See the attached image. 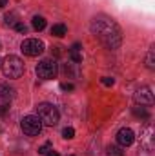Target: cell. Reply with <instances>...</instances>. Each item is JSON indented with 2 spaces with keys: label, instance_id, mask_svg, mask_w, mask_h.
<instances>
[{
  "label": "cell",
  "instance_id": "obj_1",
  "mask_svg": "<svg viewBox=\"0 0 155 156\" xmlns=\"http://www.w3.org/2000/svg\"><path fill=\"white\" fill-rule=\"evenodd\" d=\"M89 29H91V35L99 40L106 49H119L120 44H122V31L119 27L113 18L106 16V15H97L91 18V24H89Z\"/></svg>",
  "mask_w": 155,
  "mask_h": 156
},
{
  "label": "cell",
  "instance_id": "obj_2",
  "mask_svg": "<svg viewBox=\"0 0 155 156\" xmlns=\"http://www.w3.org/2000/svg\"><path fill=\"white\" fill-rule=\"evenodd\" d=\"M0 66H2V73L7 78H20L24 75V62L17 55H7Z\"/></svg>",
  "mask_w": 155,
  "mask_h": 156
},
{
  "label": "cell",
  "instance_id": "obj_3",
  "mask_svg": "<svg viewBox=\"0 0 155 156\" xmlns=\"http://www.w3.org/2000/svg\"><path fill=\"white\" fill-rule=\"evenodd\" d=\"M37 116L40 118L42 125H57L59 118H60V113H59V109L53 104L42 102V104L37 105Z\"/></svg>",
  "mask_w": 155,
  "mask_h": 156
},
{
  "label": "cell",
  "instance_id": "obj_4",
  "mask_svg": "<svg viewBox=\"0 0 155 156\" xmlns=\"http://www.w3.org/2000/svg\"><path fill=\"white\" fill-rule=\"evenodd\" d=\"M20 127H22L24 134H28V136H39L42 133V122H40V118L37 115L24 116L22 122H20Z\"/></svg>",
  "mask_w": 155,
  "mask_h": 156
},
{
  "label": "cell",
  "instance_id": "obj_5",
  "mask_svg": "<svg viewBox=\"0 0 155 156\" xmlns=\"http://www.w3.org/2000/svg\"><path fill=\"white\" fill-rule=\"evenodd\" d=\"M59 73V66L55 60L51 58H46V60H40L39 66H37V76L42 80H53Z\"/></svg>",
  "mask_w": 155,
  "mask_h": 156
},
{
  "label": "cell",
  "instance_id": "obj_6",
  "mask_svg": "<svg viewBox=\"0 0 155 156\" xmlns=\"http://www.w3.org/2000/svg\"><path fill=\"white\" fill-rule=\"evenodd\" d=\"M20 49H22V53L28 55V56H39V55L44 53L46 45H44V42L39 40V38H26L20 44Z\"/></svg>",
  "mask_w": 155,
  "mask_h": 156
},
{
  "label": "cell",
  "instance_id": "obj_7",
  "mask_svg": "<svg viewBox=\"0 0 155 156\" xmlns=\"http://www.w3.org/2000/svg\"><path fill=\"white\" fill-rule=\"evenodd\" d=\"M133 98H135V102L139 105H152L153 104V93H152V89L148 85H142L141 89H137Z\"/></svg>",
  "mask_w": 155,
  "mask_h": 156
},
{
  "label": "cell",
  "instance_id": "obj_8",
  "mask_svg": "<svg viewBox=\"0 0 155 156\" xmlns=\"http://www.w3.org/2000/svg\"><path fill=\"white\" fill-rule=\"evenodd\" d=\"M133 142H135V134H133L131 129L124 127V129H120V131L117 133V144H119L120 147H130Z\"/></svg>",
  "mask_w": 155,
  "mask_h": 156
},
{
  "label": "cell",
  "instance_id": "obj_9",
  "mask_svg": "<svg viewBox=\"0 0 155 156\" xmlns=\"http://www.w3.org/2000/svg\"><path fill=\"white\" fill-rule=\"evenodd\" d=\"M0 98L9 102L11 98H15V89L9 87V83H0Z\"/></svg>",
  "mask_w": 155,
  "mask_h": 156
},
{
  "label": "cell",
  "instance_id": "obj_10",
  "mask_svg": "<svg viewBox=\"0 0 155 156\" xmlns=\"http://www.w3.org/2000/svg\"><path fill=\"white\" fill-rule=\"evenodd\" d=\"M66 33H68V27H66L64 24H55V26L51 27V35H53V37H59V38H62Z\"/></svg>",
  "mask_w": 155,
  "mask_h": 156
},
{
  "label": "cell",
  "instance_id": "obj_11",
  "mask_svg": "<svg viewBox=\"0 0 155 156\" xmlns=\"http://www.w3.org/2000/svg\"><path fill=\"white\" fill-rule=\"evenodd\" d=\"M31 24H33V27H35L37 31H42V29L46 27V18L40 16V15H35L33 20H31Z\"/></svg>",
  "mask_w": 155,
  "mask_h": 156
},
{
  "label": "cell",
  "instance_id": "obj_12",
  "mask_svg": "<svg viewBox=\"0 0 155 156\" xmlns=\"http://www.w3.org/2000/svg\"><path fill=\"white\" fill-rule=\"evenodd\" d=\"M106 154H108V156H124V151H122L119 145H108Z\"/></svg>",
  "mask_w": 155,
  "mask_h": 156
},
{
  "label": "cell",
  "instance_id": "obj_13",
  "mask_svg": "<svg viewBox=\"0 0 155 156\" xmlns=\"http://www.w3.org/2000/svg\"><path fill=\"white\" fill-rule=\"evenodd\" d=\"M153 55H155V49H153V47H150V51H148V56H146V66H148V69H153V67H155V58H153Z\"/></svg>",
  "mask_w": 155,
  "mask_h": 156
},
{
  "label": "cell",
  "instance_id": "obj_14",
  "mask_svg": "<svg viewBox=\"0 0 155 156\" xmlns=\"http://www.w3.org/2000/svg\"><path fill=\"white\" fill-rule=\"evenodd\" d=\"M133 115L139 118H144V120H148L150 118V115H148V111L144 109V107H133Z\"/></svg>",
  "mask_w": 155,
  "mask_h": 156
},
{
  "label": "cell",
  "instance_id": "obj_15",
  "mask_svg": "<svg viewBox=\"0 0 155 156\" xmlns=\"http://www.w3.org/2000/svg\"><path fill=\"white\" fill-rule=\"evenodd\" d=\"M70 58H71L73 64H80V62H82V53H80V51H73V49H70Z\"/></svg>",
  "mask_w": 155,
  "mask_h": 156
},
{
  "label": "cell",
  "instance_id": "obj_16",
  "mask_svg": "<svg viewBox=\"0 0 155 156\" xmlns=\"http://www.w3.org/2000/svg\"><path fill=\"white\" fill-rule=\"evenodd\" d=\"M17 22H18V16H17V13L6 15V24H7V26H11V27H13V26H15Z\"/></svg>",
  "mask_w": 155,
  "mask_h": 156
},
{
  "label": "cell",
  "instance_id": "obj_17",
  "mask_svg": "<svg viewBox=\"0 0 155 156\" xmlns=\"http://www.w3.org/2000/svg\"><path fill=\"white\" fill-rule=\"evenodd\" d=\"M62 136H64L66 140H71V138H75V129H73V127H66V129L62 131Z\"/></svg>",
  "mask_w": 155,
  "mask_h": 156
},
{
  "label": "cell",
  "instance_id": "obj_18",
  "mask_svg": "<svg viewBox=\"0 0 155 156\" xmlns=\"http://www.w3.org/2000/svg\"><path fill=\"white\" fill-rule=\"evenodd\" d=\"M51 149H53V147H51V142H46V144H44V145L39 149V154L46 156V153H47V151H51Z\"/></svg>",
  "mask_w": 155,
  "mask_h": 156
},
{
  "label": "cell",
  "instance_id": "obj_19",
  "mask_svg": "<svg viewBox=\"0 0 155 156\" xmlns=\"http://www.w3.org/2000/svg\"><path fill=\"white\" fill-rule=\"evenodd\" d=\"M13 27H15V29H17L18 33H28V27H26V26H24L22 22H17V24H15Z\"/></svg>",
  "mask_w": 155,
  "mask_h": 156
},
{
  "label": "cell",
  "instance_id": "obj_20",
  "mask_svg": "<svg viewBox=\"0 0 155 156\" xmlns=\"http://www.w3.org/2000/svg\"><path fill=\"white\" fill-rule=\"evenodd\" d=\"M100 82H102L104 85H108V87L115 83V80H113V78H112V76H104V78H100Z\"/></svg>",
  "mask_w": 155,
  "mask_h": 156
},
{
  "label": "cell",
  "instance_id": "obj_21",
  "mask_svg": "<svg viewBox=\"0 0 155 156\" xmlns=\"http://www.w3.org/2000/svg\"><path fill=\"white\" fill-rule=\"evenodd\" d=\"M7 111H9V102H6V104H2V105H0V116L7 115Z\"/></svg>",
  "mask_w": 155,
  "mask_h": 156
},
{
  "label": "cell",
  "instance_id": "obj_22",
  "mask_svg": "<svg viewBox=\"0 0 155 156\" xmlns=\"http://www.w3.org/2000/svg\"><path fill=\"white\" fill-rule=\"evenodd\" d=\"M60 89H62V91H73L75 85H73V83H60Z\"/></svg>",
  "mask_w": 155,
  "mask_h": 156
},
{
  "label": "cell",
  "instance_id": "obj_23",
  "mask_svg": "<svg viewBox=\"0 0 155 156\" xmlns=\"http://www.w3.org/2000/svg\"><path fill=\"white\" fill-rule=\"evenodd\" d=\"M46 156H59V153H57V151H53V149H51V151H47V153H46Z\"/></svg>",
  "mask_w": 155,
  "mask_h": 156
},
{
  "label": "cell",
  "instance_id": "obj_24",
  "mask_svg": "<svg viewBox=\"0 0 155 156\" xmlns=\"http://www.w3.org/2000/svg\"><path fill=\"white\" fill-rule=\"evenodd\" d=\"M7 5V0H0V7H6Z\"/></svg>",
  "mask_w": 155,
  "mask_h": 156
},
{
  "label": "cell",
  "instance_id": "obj_25",
  "mask_svg": "<svg viewBox=\"0 0 155 156\" xmlns=\"http://www.w3.org/2000/svg\"><path fill=\"white\" fill-rule=\"evenodd\" d=\"M71 156H73V154H71Z\"/></svg>",
  "mask_w": 155,
  "mask_h": 156
}]
</instances>
